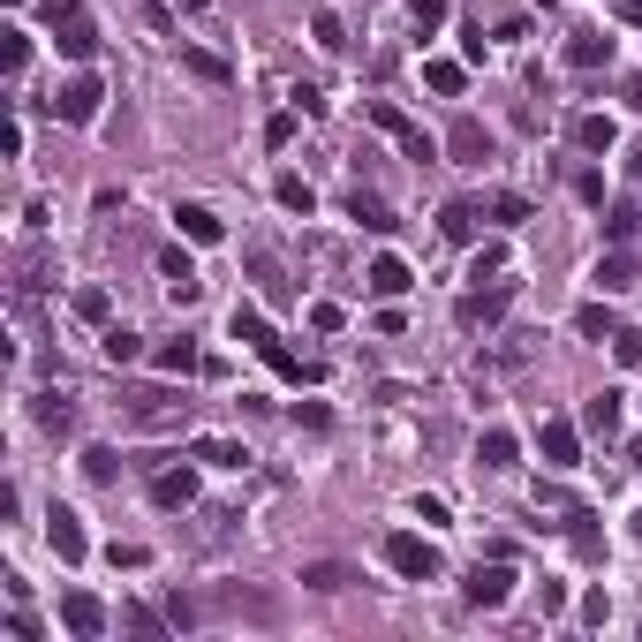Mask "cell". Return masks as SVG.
<instances>
[{
  "label": "cell",
  "instance_id": "6da1fadb",
  "mask_svg": "<svg viewBox=\"0 0 642 642\" xmlns=\"http://www.w3.org/2000/svg\"><path fill=\"white\" fill-rule=\"evenodd\" d=\"M235 340H250V348L265 355V363H272V371H280V378H288V386H303V378H318V363H295V355H288V340L272 333V325L257 318L250 303H235Z\"/></svg>",
  "mask_w": 642,
  "mask_h": 642
},
{
  "label": "cell",
  "instance_id": "7a4b0ae2",
  "mask_svg": "<svg viewBox=\"0 0 642 642\" xmlns=\"http://www.w3.org/2000/svg\"><path fill=\"white\" fill-rule=\"evenodd\" d=\"M461 597H469V605H484V612H499L514 597V567H507V552H491V567L484 559H476L469 567V582H461Z\"/></svg>",
  "mask_w": 642,
  "mask_h": 642
},
{
  "label": "cell",
  "instance_id": "3957f363",
  "mask_svg": "<svg viewBox=\"0 0 642 642\" xmlns=\"http://www.w3.org/2000/svg\"><path fill=\"white\" fill-rule=\"evenodd\" d=\"M386 567L401 582H439V552H431L423 537H408V529H393V537H386Z\"/></svg>",
  "mask_w": 642,
  "mask_h": 642
},
{
  "label": "cell",
  "instance_id": "277c9868",
  "mask_svg": "<svg viewBox=\"0 0 642 642\" xmlns=\"http://www.w3.org/2000/svg\"><path fill=\"white\" fill-rule=\"evenodd\" d=\"M99 99H106L99 76H68V84L53 91V114H61L68 129H84V121H99Z\"/></svg>",
  "mask_w": 642,
  "mask_h": 642
},
{
  "label": "cell",
  "instance_id": "5b68a950",
  "mask_svg": "<svg viewBox=\"0 0 642 642\" xmlns=\"http://www.w3.org/2000/svg\"><path fill=\"white\" fill-rule=\"evenodd\" d=\"M371 121H378L386 136H401V152H408V159H439V144H431V136H423V129H416V121H408L393 99H371Z\"/></svg>",
  "mask_w": 642,
  "mask_h": 642
},
{
  "label": "cell",
  "instance_id": "8992f818",
  "mask_svg": "<svg viewBox=\"0 0 642 642\" xmlns=\"http://www.w3.org/2000/svg\"><path fill=\"white\" fill-rule=\"evenodd\" d=\"M507 303H514V280H499V288H469L454 303V318L461 325H499V318H507Z\"/></svg>",
  "mask_w": 642,
  "mask_h": 642
},
{
  "label": "cell",
  "instance_id": "52a82bcc",
  "mask_svg": "<svg viewBox=\"0 0 642 642\" xmlns=\"http://www.w3.org/2000/svg\"><path fill=\"white\" fill-rule=\"evenodd\" d=\"M46 544H53V559H68V567H76V559L91 552L84 522H76V514H68V507H53V514H46Z\"/></svg>",
  "mask_w": 642,
  "mask_h": 642
},
{
  "label": "cell",
  "instance_id": "ba28073f",
  "mask_svg": "<svg viewBox=\"0 0 642 642\" xmlns=\"http://www.w3.org/2000/svg\"><path fill=\"white\" fill-rule=\"evenodd\" d=\"M61 627H68L76 642H91V635L106 627V605H99L91 590H68V597H61Z\"/></svg>",
  "mask_w": 642,
  "mask_h": 642
},
{
  "label": "cell",
  "instance_id": "9c48e42d",
  "mask_svg": "<svg viewBox=\"0 0 642 642\" xmlns=\"http://www.w3.org/2000/svg\"><path fill=\"white\" fill-rule=\"evenodd\" d=\"M537 439H544V461H552V469H575V461H582V431L567 416H544Z\"/></svg>",
  "mask_w": 642,
  "mask_h": 642
},
{
  "label": "cell",
  "instance_id": "30bf717a",
  "mask_svg": "<svg viewBox=\"0 0 642 642\" xmlns=\"http://www.w3.org/2000/svg\"><path fill=\"white\" fill-rule=\"evenodd\" d=\"M159 272H167V295H174V303H197V295H204L197 257H189V250H159Z\"/></svg>",
  "mask_w": 642,
  "mask_h": 642
},
{
  "label": "cell",
  "instance_id": "8fae6325",
  "mask_svg": "<svg viewBox=\"0 0 642 642\" xmlns=\"http://www.w3.org/2000/svg\"><path fill=\"white\" fill-rule=\"evenodd\" d=\"M446 152H454L461 167H484V159H491V129L461 114V121H454V136H446Z\"/></svg>",
  "mask_w": 642,
  "mask_h": 642
},
{
  "label": "cell",
  "instance_id": "7c38bea8",
  "mask_svg": "<svg viewBox=\"0 0 642 642\" xmlns=\"http://www.w3.org/2000/svg\"><path fill=\"white\" fill-rule=\"evenodd\" d=\"M129 416H136V423H152V431H167V423H182V416H189V401H174V393H159V386H152V393H136V401H129Z\"/></svg>",
  "mask_w": 642,
  "mask_h": 642
},
{
  "label": "cell",
  "instance_id": "4fadbf2b",
  "mask_svg": "<svg viewBox=\"0 0 642 642\" xmlns=\"http://www.w3.org/2000/svg\"><path fill=\"white\" fill-rule=\"evenodd\" d=\"M348 220H363L371 235H393V227H401V220H393V204L371 197V189H348Z\"/></svg>",
  "mask_w": 642,
  "mask_h": 642
},
{
  "label": "cell",
  "instance_id": "5bb4252c",
  "mask_svg": "<svg viewBox=\"0 0 642 642\" xmlns=\"http://www.w3.org/2000/svg\"><path fill=\"white\" fill-rule=\"evenodd\" d=\"M152 507H197V476L189 469H159L152 476Z\"/></svg>",
  "mask_w": 642,
  "mask_h": 642
},
{
  "label": "cell",
  "instance_id": "9a60e30c",
  "mask_svg": "<svg viewBox=\"0 0 642 642\" xmlns=\"http://www.w3.org/2000/svg\"><path fill=\"white\" fill-rule=\"evenodd\" d=\"M476 461H484V469H514V461H522V439H514V431H499V423H491L484 439H476Z\"/></svg>",
  "mask_w": 642,
  "mask_h": 642
},
{
  "label": "cell",
  "instance_id": "2e32d148",
  "mask_svg": "<svg viewBox=\"0 0 642 642\" xmlns=\"http://www.w3.org/2000/svg\"><path fill=\"white\" fill-rule=\"evenodd\" d=\"M627 288H635V257L605 250V257H597V295H627Z\"/></svg>",
  "mask_w": 642,
  "mask_h": 642
},
{
  "label": "cell",
  "instance_id": "e0dca14e",
  "mask_svg": "<svg viewBox=\"0 0 642 642\" xmlns=\"http://www.w3.org/2000/svg\"><path fill=\"white\" fill-rule=\"evenodd\" d=\"M476 220H484V204L454 197V204H446V212H439V235H446V242H476Z\"/></svg>",
  "mask_w": 642,
  "mask_h": 642
},
{
  "label": "cell",
  "instance_id": "ac0fdd59",
  "mask_svg": "<svg viewBox=\"0 0 642 642\" xmlns=\"http://www.w3.org/2000/svg\"><path fill=\"white\" fill-rule=\"evenodd\" d=\"M567 544H575V559H605V529H597V514H567Z\"/></svg>",
  "mask_w": 642,
  "mask_h": 642
},
{
  "label": "cell",
  "instance_id": "d6986e66",
  "mask_svg": "<svg viewBox=\"0 0 642 642\" xmlns=\"http://www.w3.org/2000/svg\"><path fill=\"white\" fill-rule=\"evenodd\" d=\"M174 227H182L189 242H220L227 227H220V212H212V204H182V212H174Z\"/></svg>",
  "mask_w": 642,
  "mask_h": 642
},
{
  "label": "cell",
  "instance_id": "ffe728a7",
  "mask_svg": "<svg viewBox=\"0 0 642 642\" xmlns=\"http://www.w3.org/2000/svg\"><path fill=\"white\" fill-rule=\"evenodd\" d=\"M363 288H371V295H386V303H393V295H408V265H401V257H378V265L363 272Z\"/></svg>",
  "mask_w": 642,
  "mask_h": 642
},
{
  "label": "cell",
  "instance_id": "44dd1931",
  "mask_svg": "<svg viewBox=\"0 0 642 642\" xmlns=\"http://www.w3.org/2000/svg\"><path fill=\"white\" fill-rule=\"evenodd\" d=\"M567 61H575V68H605L612 61V38L605 31H575V38H567Z\"/></svg>",
  "mask_w": 642,
  "mask_h": 642
},
{
  "label": "cell",
  "instance_id": "7402d4cb",
  "mask_svg": "<svg viewBox=\"0 0 642 642\" xmlns=\"http://www.w3.org/2000/svg\"><path fill=\"white\" fill-rule=\"evenodd\" d=\"M303 582H310V590H348V582H363V575H355L348 559H310Z\"/></svg>",
  "mask_w": 642,
  "mask_h": 642
},
{
  "label": "cell",
  "instance_id": "603a6c76",
  "mask_svg": "<svg viewBox=\"0 0 642 642\" xmlns=\"http://www.w3.org/2000/svg\"><path fill=\"white\" fill-rule=\"evenodd\" d=\"M582 431H597V439H612V431H620V393H612V386L582 408Z\"/></svg>",
  "mask_w": 642,
  "mask_h": 642
},
{
  "label": "cell",
  "instance_id": "cb8c5ba5",
  "mask_svg": "<svg viewBox=\"0 0 642 642\" xmlns=\"http://www.w3.org/2000/svg\"><path fill=\"white\" fill-rule=\"evenodd\" d=\"M159 371H167V378L204 371V348H197V340H167V348H159Z\"/></svg>",
  "mask_w": 642,
  "mask_h": 642
},
{
  "label": "cell",
  "instance_id": "d4e9b609",
  "mask_svg": "<svg viewBox=\"0 0 642 642\" xmlns=\"http://www.w3.org/2000/svg\"><path fill=\"white\" fill-rule=\"evenodd\" d=\"M423 84L439 91V99H461V84H469V68H461V61H423Z\"/></svg>",
  "mask_w": 642,
  "mask_h": 642
},
{
  "label": "cell",
  "instance_id": "484cf974",
  "mask_svg": "<svg viewBox=\"0 0 642 642\" xmlns=\"http://www.w3.org/2000/svg\"><path fill=\"white\" fill-rule=\"evenodd\" d=\"M272 197L288 204V212H303V220H310V212H318V189H310L303 174H280V182H272Z\"/></svg>",
  "mask_w": 642,
  "mask_h": 642
},
{
  "label": "cell",
  "instance_id": "4316f807",
  "mask_svg": "<svg viewBox=\"0 0 642 642\" xmlns=\"http://www.w3.org/2000/svg\"><path fill=\"white\" fill-rule=\"evenodd\" d=\"M575 144H582V152H612V144H620V129H612L605 114H582V121H575Z\"/></svg>",
  "mask_w": 642,
  "mask_h": 642
},
{
  "label": "cell",
  "instance_id": "83f0119b",
  "mask_svg": "<svg viewBox=\"0 0 642 642\" xmlns=\"http://www.w3.org/2000/svg\"><path fill=\"white\" fill-rule=\"evenodd\" d=\"M189 454H197V461H212V469H242V461H250V454H242L235 439H197Z\"/></svg>",
  "mask_w": 642,
  "mask_h": 642
},
{
  "label": "cell",
  "instance_id": "f1b7e54d",
  "mask_svg": "<svg viewBox=\"0 0 642 642\" xmlns=\"http://www.w3.org/2000/svg\"><path fill=\"white\" fill-rule=\"evenodd\" d=\"M575 333H590V340H612V333H620V318H612L605 303H582V310H575Z\"/></svg>",
  "mask_w": 642,
  "mask_h": 642
},
{
  "label": "cell",
  "instance_id": "f546056e",
  "mask_svg": "<svg viewBox=\"0 0 642 642\" xmlns=\"http://www.w3.org/2000/svg\"><path fill=\"white\" fill-rule=\"evenodd\" d=\"M250 280H257L265 295H288V280H280V257H272V250H250Z\"/></svg>",
  "mask_w": 642,
  "mask_h": 642
},
{
  "label": "cell",
  "instance_id": "4dcf8cb0",
  "mask_svg": "<svg viewBox=\"0 0 642 642\" xmlns=\"http://www.w3.org/2000/svg\"><path fill=\"white\" fill-rule=\"evenodd\" d=\"M84 476H91V484H114V476H121V454H114V446H84Z\"/></svg>",
  "mask_w": 642,
  "mask_h": 642
},
{
  "label": "cell",
  "instance_id": "1f68e13d",
  "mask_svg": "<svg viewBox=\"0 0 642 642\" xmlns=\"http://www.w3.org/2000/svg\"><path fill=\"white\" fill-rule=\"evenodd\" d=\"M38 423H46L53 439H68V431H76V408H68V401H53V393H46V401H38Z\"/></svg>",
  "mask_w": 642,
  "mask_h": 642
},
{
  "label": "cell",
  "instance_id": "d6a6232c",
  "mask_svg": "<svg viewBox=\"0 0 642 642\" xmlns=\"http://www.w3.org/2000/svg\"><path fill=\"white\" fill-rule=\"evenodd\" d=\"M136 355H144V348H136L129 325H106V363H136Z\"/></svg>",
  "mask_w": 642,
  "mask_h": 642
},
{
  "label": "cell",
  "instance_id": "836d02e7",
  "mask_svg": "<svg viewBox=\"0 0 642 642\" xmlns=\"http://www.w3.org/2000/svg\"><path fill=\"white\" fill-rule=\"evenodd\" d=\"M408 16H416V31L431 38V31H439V23H446V0H408Z\"/></svg>",
  "mask_w": 642,
  "mask_h": 642
},
{
  "label": "cell",
  "instance_id": "e575fe53",
  "mask_svg": "<svg viewBox=\"0 0 642 642\" xmlns=\"http://www.w3.org/2000/svg\"><path fill=\"white\" fill-rule=\"evenodd\" d=\"M76 318H84V325H106V288H76Z\"/></svg>",
  "mask_w": 642,
  "mask_h": 642
},
{
  "label": "cell",
  "instance_id": "d590c367",
  "mask_svg": "<svg viewBox=\"0 0 642 642\" xmlns=\"http://www.w3.org/2000/svg\"><path fill=\"white\" fill-rule=\"evenodd\" d=\"M182 61H189V68H197L204 84H227V61H220V53H197V46H189V53H182Z\"/></svg>",
  "mask_w": 642,
  "mask_h": 642
},
{
  "label": "cell",
  "instance_id": "8d00e7d4",
  "mask_svg": "<svg viewBox=\"0 0 642 642\" xmlns=\"http://www.w3.org/2000/svg\"><path fill=\"white\" fill-rule=\"evenodd\" d=\"M484 212H491V220H499V227H522V220H529V204H522V197H491Z\"/></svg>",
  "mask_w": 642,
  "mask_h": 642
},
{
  "label": "cell",
  "instance_id": "74e56055",
  "mask_svg": "<svg viewBox=\"0 0 642 642\" xmlns=\"http://www.w3.org/2000/svg\"><path fill=\"white\" fill-rule=\"evenodd\" d=\"M0 38H8V46H0V61H8V76H23V61H31V38H23V31H0Z\"/></svg>",
  "mask_w": 642,
  "mask_h": 642
},
{
  "label": "cell",
  "instance_id": "f35d334b",
  "mask_svg": "<svg viewBox=\"0 0 642 642\" xmlns=\"http://www.w3.org/2000/svg\"><path fill=\"white\" fill-rule=\"evenodd\" d=\"M635 227H642V212H635V204H612V220H605V235H612V242H627V235H635Z\"/></svg>",
  "mask_w": 642,
  "mask_h": 642
},
{
  "label": "cell",
  "instance_id": "ab89813d",
  "mask_svg": "<svg viewBox=\"0 0 642 642\" xmlns=\"http://www.w3.org/2000/svg\"><path fill=\"white\" fill-rule=\"evenodd\" d=\"M612 355H620L627 371H635V363H642V333H635V325H620V333H612Z\"/></svg>",
  "mask_w": 642,
  "mask_h": 642
},
{
  "label": "cell",
  "instance_id": "60d3db41",
  "mask_svg": "<svg viewBox=\"0 0 642 642\" xmlns=\"http://www.w3.org/2000/svg\"><path fill=\"white\" fill-rule=\"evenodd\" d=\"M121 627H129V635H159L167 620H159V612H144V605H129V612H121Z\"/></svg>",
  "mask_w": 642,
  "mask_h": 642
},
{
  "label": "cell",
  "instance_id": "b9f144b4",
  "mask_svg": "<svg viewBox=\"0 0 642 642\" xmlns=\"http://www.w3.org/2000/svg\"><path fill=\"white\" fill-rule=\"evenodd\" d=\"M310 31H318V46H325V53H340V46H348V38H340V16H333V8H325V16L310 23Z\"/></svg>",
  "mask_w": 642,
  "mask_h": 642
},
{
  "label": "cell",
  "instance_id": "7bdbcfd3",
  "mask_svg": "<svg viewBox=\"0 0 642 642\" xmlns=\"http://www.w3.org/2000/svg\"><path fill=\"white\" fill-rule=\"evenodd\" d=\"M106 559H114V567H129V575H136V567H152V552H144V544H114Z\"/></svg>",
  "mask_w": 642,
  "mask_h": 642
},
{
  "label": "cell",
  "instance_id": "ee69618b",
  "mask_svg": "<svg viewBox=\"0 0 642 642\" xmlns=\"http://www.w3.org/2000/svg\"><path fill=\"white\" fill-rule=\"evenodd\" d=\"M484 53H491L484 46V23H469V31H461V61H484Z\"/></svg>",
  "mask_w": 642,
  "mask_h": 642
},
{
  "label": "cell",
  "instance_id": "f6af8a7d",
  "mask_svg": "<svg viewBox=\"0 0 642 642\" xmlns=\"http://www.w3.org/2000/svg\"><path fill=\"white\" fill-rule=\"evenodd\" d=\"M288 136H295V114H272V121H265V144H272V152H280Z\"/></svg>",
  "mask_w": 642,
  "mask_h": 642
},
{
  "label": "cell",
  "instance_id": "bcb514c9",
  "mask_svg": "<svg viewBox=\"0 0 642 642\" xmlns=\"http://www.w3.org/2000/svg\"><path fill=\"white\" fill-rule=\"evenodd\" d=\"M627 174H635V182H642V144H635V152H627Z\"/></svg>",
  "mask_w": 642,
  "mask_h": 642
},
{
  "label": "cell",
  "instance_id": "7dc6e473",
  "mask_svg": "<svg viewBox=\"0 0 642 642\" xmlns=\"http://www.w3.org/2000/svg\"><path fill=\"white\" fill-rule=\"evenodd\" d=\"M627 99H635V106H642V76H627Z\"/></svg>",
  "mask_w": 642,
  "mask_h": 642
},
{
  "label": "cell",
  "instance_id": "c3c4849f",
  "mask_svg": "<svg viewBox=\"0 0 642 642\" xmlns=\"http://www.w3.org/2000/svg\"><path fill=\"white\" fill-rule=\"evenodd\" d=\"M627 461H635V469H642V439H635V446H627Z\"/></svg>",
  "mask_w": 642,
  "mask_h": 642
},
{
  "label": "cell",
  "instance_id": "681fc988",
  "mask_svg": "<svg viewBox=\"0 0 642 642\" xmlns=\"http://www.w3.org/2000/svg\"><path fill=\"white\" fill-rule=\"evenodd\" d=\"M182 8H212V0H182Z\"/></svg>",
  "mask_w": 642,
  "mask_h": 642
},
{
  "label": "cell",
  "instance_id": "f907efd6",
  "mask_svg": "<svg viewBox=\"0 0 642 642\" xmlns=\"http://www.w3.org/2000/svg\"><path fill=\"white\" fill-rule=\"evenodd\" d=\"M635 537H642V514H635Z\"/></svg>",
  "mask_w": 642,
  "mask_h": 642
}]
</instances>
